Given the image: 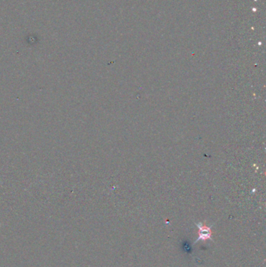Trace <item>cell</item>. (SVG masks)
Wrapping results in <instances>:
<instances>
[{"mask_svg":"<svg viewBox=\"0 0 266 267\" xmlns=\"http://www.w3.org/2000/svg\"><path fill=\"white\" fill-rule=\"evenodd\" d=\"M196 226L198 227L199 231H198V238H197L196 241L194 244H196L199 241H207V240H212L211 236H212V232H211V227H208L206 225L203 224L201 223H196Z\"/></svg>","mask_w":266,"mask_h":267,"instance_id":"obj_1","label":"cell"}]
</instances>
